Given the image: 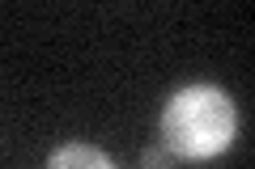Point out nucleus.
Wrapping results in <instances>:
<instances>
[{
	"label": "nucleus",
	"instance_id": "1",
	"mask_svg": "<svg viewBox=\"0 0 255 169\" xmlns=\"http://www.w3.org/2000/svg\"><path fill=\"white\" fill-rule=\"evenodd\" d=\"M238 135V110L217 85H187L162 110V148L183 161H209Z\"/></svg>",
	"mask_w": 255,
	"mask_h": 169
},
{
	"label": "nucleus",
	"instance_id": "2",
	"mask_svg": "<svg viewBox=\"0 0 255 169\" xmlns=\"http://www.w3.org/2000/svg\"><path fill=\"white\" fill-rule=\"evenodd\" d=\"M47 169H115V161L94 144H64V148L51 152Z\"/></svg>",
	"mask_w": 255,
	"mask_h": 169
},
{
	"label": "nucleus",
	"instance_id": "3",
	"mask_svg": "<svg viewBox=\"0 0 255 169\" xmlns=\"http://www.w3.org/2000/svg\"><path fill=\"white\" fill-rule=\"evenodd\" d=\"M140 161H145V169H166V165H170V152H166V148H149Z\"/></svg>",
	"mask_w": 255,
	"mask_h": 169
}]
</instances>
